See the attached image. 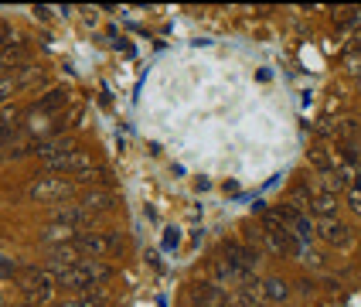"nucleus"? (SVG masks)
I'll list each match as a JSON object with an SVG mask.
<instances>
[{"mask_svg":"<svg viewBox=\"0 0 361 307\" xmlns=\"http://www.w3.org/2000/svg\"><path fill=\"white\" fill-rule=\"evenodd\" d=\"M18 284L24 290V297H27V304H48L51 297H55V277L48 273V270H38V266H24L18 273Z\"/></svg>","mask_w":361,"mask_h":307,"instance_id":"obj_1","label":"nucleus"},{"mask_svg":"<svg viewBox=\"0 0 361 307\" xmlns=\"http://www.w3.org/2000/svg\"><path fill=\"white\" fill-rule=\"evenodd\" d=\"M123 239L116 232H106V229H82L79 236H75V249L85 253L89 260H102V256H113V253H120Z\"/></svg>","mask_w":361,"mask_h":307,"instance_id":"obj_2","label":"nucleus"},{"mask_svg":"<svg viewBox=\"0 0 361 307\" xmlns=\"http://www.w3.org/2000/svg\"><path fill=\"white\" fill-rule=\"evenodd\" d=\"M219 256L221 260H228L245 280H256V266H259V260H262V253L256 249V246H249L245 239H232V243L221 246Z\"/></svg>","mask_w":361,"mask_h":307,"instance_id":"obj_3","label":"nucleus"},{"mask_svg":"<svg viewBox=\"0 0 361 307\" xmlns=\"http://www.w3.org/2000/svg\"><path fill=\"white\" fill-rule=\"evenodd\" d=\"M68 195H72V181L61 178V174H48V171L27 184V198L31 202H61Z\"/></svg>","mask_w":361,"mask_h":307,"instance_id":"obj_4","label":"nucleus"},{"mask_svg":"<svg viewBox=\"0 0 361 307\" xmlns=\"http://www.w3.org/2000/svg\"><path fill=\"white\" fill-rule=\"evenodd\" d=\"M317 236H321L327 246L341 249V253L355 249V229L348 222H341V219H324V222H317Z\"/></svg>","mask_w":361,"mask_h":307,"instance_id":"obj_5","label":"nucleus"},{"mask_svg":"<svg viewBox=\"0 0 361 307\" xmlns=\"http://www.w3.org/2000/svg\"><path fill=\"white\" fill-rule=\"evenodd\" d=\"M89 222H92V215H89V212H85L79 202H72V205H55V208H51V225L85 229Z\"/></svg>","mask_w":361,"mask_h":307,"instance_id":"obj_6","label":"nucleus"},{"mask_svg":"<svg viewBox=\"0 0 361 307\" xmlns=\"http://www.w3.org/2000/svg\"><path fill=\"white\" fill-rule=\"evenodd\" d=\"M266 301H262L259 294V280H249V284L235 287L232 294H228V307H262Z\"/></svg>","mask_w":361,"mask_h":307,"instance_id":"obj_7","label":"nucleus"},{"mask_svg":"<svg viewBox=\"0 0 361 307\" xmlns=\"http://www.w3.org/2000/svg\"><path fill=\"white\" fill-rule=\"evenodd\" d=\"M259 294H262L266 304H286V301H290V284L280 280V277H262Z\"/></svg>","mask_w":361,"mask_h":307,"instance_id":"obj_8","label":"nucleus"},{"mask_svg":"<svg viewBox=\"0 0 361 307\" xmlns=\"http://www.w3.org/2000/svg\"><path fill=\"white\" fill-rule=\"evenodd\" d=\"M307 215H317V219H338V198L334 195H317L314 191V202L307 208Z\"/></svg>","mask_w":361,"mask_h":307,"instance_id":"obj_9","label":"nucleus"},{"mask_svg":"<svg viewBox=\"0 0 361 307\" xmlns=\"http://www.w3.org/2000/svg\"><path fill=\"white\" fill-rule=\"evenodd\" d=\"M61 307H106V290L92 287V290H85V294L65 297V301H61Z\"/></svg>","mask_w":361,"mask_h":307,"instance_id":"obj_10","label":"nucleus"},{"mask_svg":"<svg viewBox=\"0 0 361 307\" xmlns=\"http://www.w3.org/2000/svg\"><path fill=\"white\" fill-rule=\"evenodd\" d=\"M79 229H68V225H48L41 232V243L44 246H65V243H75Z\"/></svg>","mask_w":361,"mask_h":307,"instance_id":"obj_11","label":"nucleus"},{"mask_svg":"<svg viewBox=\"0 0 361 307\" xmlns=\"http://www.w3.org/2000/svg\"><path fill=\"white\" fill-rule=\"evenodd\" d=\"M79 205L89 212V215H102V212H109V208H113V195H109V191H89Z\"/></svg>","mask_w":361,"mask_h":307,"instance_id":"obj_12","label":"nucleus"},{"mask_svg":"<svg viewBox=\"0 0 361 307\" xmlns=\"http://www.w3.org/2000/svg\"><path fill=\"white\" fill-rule=\"evenodd\" d=\"M20 113L18 109H7L4 116H0V147H7V143L18 137V130H20Z\"/></svg>","mask_w":361,"mask_h":307,"instance_id":"obj_13","label":"nucleus"},{"mask_svg":"<svg viewBox=\"0 0 361 307\" xmlns=\"http://www.w3.org/2000/svg\"><path fill=\"white\" fill-rule=\"evenodd\" d=\"M61 106H65V92H61V89H51V92L35 106V116H51V113L61 109Z\"/></svg>","mask_w":361,"mask_h":307,"instance_id":"obj_14","label":"nucleus"},{"mask_svg":"<svg viewBox=\"0 0 361 307\" xmlns=\"http://www.w3.org/2000/svg\"><path fill=\"white\" fill-rule=\"evenodd\" d=\"M178 246H180V229H174V225L164 229V249L171 253V249H178Z\"/></svg>","mask_w":361,"mask_h":307,"instance_id":"obj_15","label":"nucleus"},{"mask_svg":"<svg viewBox=\"0 0 361 307\" xmlns=\"http://www.w3.org/2000/svg\"><path fill=\"white\" fill-rule=\"evenodd\" d=\"M14 92H18L14 76H4V79H0V102H7V96H14Z\"/></svg>","mask_w":361,"mask_h":307,"instance_id":"obj_16","label":"nucleus"},{"mask_svg":"<svg viewBox=\"0 0 361 307\" xmlns=\"http://www.w3.org/2000/svg\"><path fill=\"white\" fill-rule=\"evenodd\" d=\"M7 277H14V263L7 256H0V280H7Z\"/></svg>","mask_w":361,"mask_h":307,"instance_id":"obj_17","label":"nucleus"},{"mask_svg":"<svg viewBox=\"0 0 361 307\" xmlns=\"http://www.w3.org/2000/svg\"><path fill=\"white\" fill-rule=\"evenodd\" d=\"M348 202H351V208H355V212L361 215V191L355 188V184H351V191H348Z\"/></svg>","mask_w":361,"mask_h":307,"instance_id":"obj_18","label":"nucleus"},{"mask_svg":"<svg viewBox=\"0 0 361 307\" xmlns=\"http://www.w3.org/2000/svg\"><path fill=\"white\" fill-rule=\"evenodd\" d=\"M4 304H7V297H4V294H0V307H4Z\"/></svg>","mask_w":361,"mask_h":307,"instance_id":"obj_19","label":"nucleus"},{"mask_svg":"<svg viewBox=\"0 0 361 307\" xmlns=\"http://www.w3.org/2000/svg\"><path fill=\"white\" fill-rule=\"evenodd\" d=\"M18 307H35V304H18Z\"/></svg>","mask_w":361,"mask_h":307,"instance_id":"obj_20","label":"nucleus"}]
</instances>
